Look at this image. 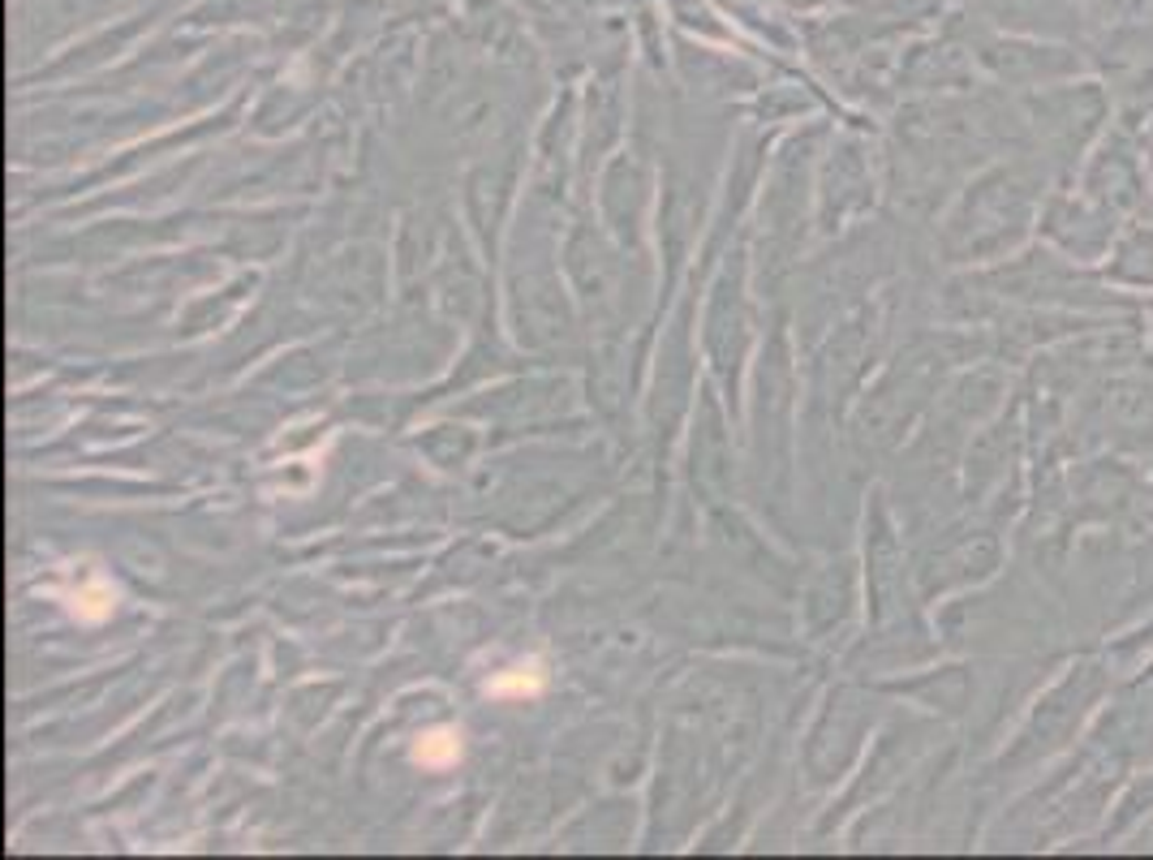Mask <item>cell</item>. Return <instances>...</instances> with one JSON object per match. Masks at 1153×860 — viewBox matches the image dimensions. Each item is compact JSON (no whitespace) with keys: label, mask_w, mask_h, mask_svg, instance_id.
I'll return each instance as SVG.
<instances>
[{"label":"cell","mask_w":1153,"mask_h":860,"mask_svg":"<svg viewBox=\"0 0 1153 860\" xmlns=\"http://www.w3.org/2000/svg\"><path fill=\"white\" fill-rule=\"evenodd\" d=\"M538 689H543V680H538V675H521V671L495 675V680L486 684V693H495V698H530V693H538Z\"/></svg>","instance_id":"cell-2"},{"label":"cell","mask_w":1153,"mask_h":860,"mask_svg":"<svg viewBox=\"0 0 1153 860\" xmlns=\"http://www.w3.org/2000/svg\"><path fill=\"white\" fill-rule=\"evenodd\" d=\"M413 757H418L427 770H443V766H452V762L461 757V736L448 732V727H436V732H427V736L418 741Z\"/></svg>","instance_id":"cell-1"}]
</instances>
